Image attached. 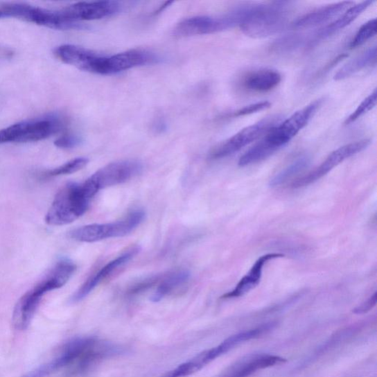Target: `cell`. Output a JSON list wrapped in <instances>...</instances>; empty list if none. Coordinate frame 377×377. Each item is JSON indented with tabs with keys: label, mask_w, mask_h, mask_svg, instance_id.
Returning <instances> with one entry per match:
<instances>
[{
	"label": "cell",
	"mask_w": 377,
	"mask_h": 377,
	"mask_svg": "<svg viewBox=\"0 0 377 377\" xmlns=\"http://www.w3.org/2000/svg\"><path fill=\"white\" fill-rule=\"evenodd\" d=\"M146 218L143 210H135L121 220L110 223L91 224L70 232L71 238L85 243L98 242L113 238H121L132 232Z\"/></svg>",
	"instance_id": "obj_4"
},
{
	"label": "cell",
	"mask_w": 377,
	"mask_h": 377,
	"mask_svg": "<svg viewBox=\"0 0 377 377\" xmlns=\"http://www.w3.org/2000/svg\"><path fill=\"white\" fill-rule=\"evenodd\" d=\"M97 193L86 181L82 184L70 182L56 194L45 217L51 226H64L86 213L91 198Z\"/></svg>",
	"instance_id": "obj_1"
},
{
	"label": "cell",
	"mask_w": 377,
	"mask_h": 377,
	"mask_svg": "<svg viewBox=\"0 0 377 377\" xmlns=\"http://www.w3.org/2000/svg\"><path fill=\"white\" fill-rule=\"evenodd\" d=\"M281 81V76L276 70L259 69L247 75L243 81L244 87L250 91L266 92L276 88Z\"/></svg>",
	"instance_id": "obj_21"
},
{
	"label": "cell",
	"mask_w": 377,
	"mask_h": 377,
	"mask_svg": "<svg viewBox=\"0 0 377 377\" xmlns=\"http://www.w3.org/2000/svg\"><path fill=\"white\" fill-rule=\"evenodd\" d=\"M304 42L300 34H288L274 42L270 46L271 51L278 53H286L296 51Z\"/></svg>",
	"instance_id": "obj_27"
},
{
	"label": "cell",
	"mask_w": 377,
	"mask_h": 377,
	"mask_svg": "<svg viewBox=\"0 0 377 377\" xmlns=\"http://www.w3.org/2000/svg\"><path fill=\"white\" fill-rule=\"evenodd\" d=\"M58 288L55 280L47 274L37 286L24 294L14 310L13 324L15 328L19 331L28 328L44 295Z\"/></svg>",
	"instance_id": "obj_8"
},
{
	"label": "cell",
	"mask_w": 377,
	"mask_h": 377,
	"mask_svg": "<svg viewBox=\"0 0 377 377\" xmlns=\"http://www.w3.org/2000/svg\"><path fill=\"white\" fill-rule=\"evenodd\" d=\"M123 349L115 344L98 340L80 358L72 365L71 375H78L90 370L105 359L121 355Z\"/></svg>",
	"instance_id": "obj_15"
},
{
	"label": "cell",
	"mask_w": 377,
	"mask_h": 377,
	"mask_svg": "<svg viewBox=\"0 0 377 377\" xmlns=\"http://www.w3.org/2000/svg\"><path fill=\"white\" fill-rule=\"evenodd\" d=\"M96 337H80L69 340L63 347L59 355L49 363L47 368L53 373L58 369L73 365L84 353L96 343Z\"/></svg>",
	"instance_id": "obj_16"
},
{
	"label": "cell",
	"mask_w": 377,
	"mask_h": 377,
	"mask_svg": "<svg viewBox=\"0 0 377 377\" xmlns=\"http://www.w3.org/2000/svg\"><path fill=\"white\" fill-rule=\"evenodd\" d=\"M55 53L64 63L91 73H94V67L100 55L85 47L73 44L58 46Z\"/></svg>",
	"instance_id": "obj_17"
},
{
	"label": "cell",
	"mask_w": 377,
	"mask_h": 377,
	"mask_svg": "<svg viewBox=\"0 0 377 377\" xmlns=\"http://www.w3.org/2000/svg\"><path fill=\"white\" fill-rule=\"evenodd\" d=\"M161 277L155 276L137 282L127 292L128 297H133L159 284Z\"/></svg>",
	"instance_id": "obj_31"
},
{
	"label": "cell",
	"mask_w": 377,
	"mask_h": 377,
	"mask_svg": "<svg viewBox=\"0 0 377 377\" xmlns=\"http://www.w3.org/2000/svg\"><path fill=\"white\" fill-rule=\"evenodd\" d=\"M324 100H316L295 112L287 120L271 128L263 139L274 152L287 145L309 123Z\"/></svg>",
	"instance_id": "obj_5"
},
{
	"label": "cell",
	"mask_w": 377,
	"mask_h": 377,
	"mask_svg": "<svg viewBox=\"0 0 377 377\" xmlns=\"http://www.w3.org/2000/svg\"><path fill=\"white\" fill-rule=\"evenodd\" d=\"M82 143L80 137L74 135H66L58 139L55 141V146L58 148L70 149L78 147Z\"/></svg>",
	"instance_id": "obj_33"
},
{
	"label": "cell",
	"mask_w": 377,
	"mask_h": 377,
	"mask_svg": "<svg viewBox=\"0 0 377 377\" xmlns=\"http://www.w3.org/2000/svg\"><path fill=\"white\" fill-rule=\"evenodd\" d=\"M88 163L89 159L87 158H77L68 161L60 167L51 170L47 175L50 176H58L72 174L85 168Z\"/></svg>",
	"instance_id": "obj_29"
},
{
	"label": "cell",
	"mask_w": 377,
	"mask_h": 377,
	"mask_svg": "<svg viewBox=\"0 0 377 377\" xmlns=\"http://www.w3.org/2000/svg\"><path fill=\"white\" fill-rule=\"evenodd\" d=\"M273 324H265L253 329L247 330V331L234 335L227 340H224L219 346L224 353L239 345L245 343L246 341L251 340L263 335L272 328Z\"/></svg>",
	"instance_id": "obj_25"
},
{
	"label": "cell",
	"mask_w": 377,
	"mask_h": 377,
	"mask_svg": "<svg viewBox=\"0 0 377 377\" xmlns=\"http://www.w3.org/2000/svg\"><path fill=\"white\" fill-rule=\"evenodd\" d=\"M141 169H143V166L137 161H116L106 165L94 173L89 179L100 191L102 188L131 180L141 173Z\"/></svg>",
	"instance_id": "obj_10"
},
{
	"label": "cell",
	"mask_w": 377,
	"mask_h": 377,
	"mask_svg": "<svg viewBox=\"0 0 377 377\" xmlns=\"http://www.w3.org/2000/svg\"><path fill=\"white\" fill-rule=\"evenodd\" d=\"M376 89H374V91L358 105L357 109L347 118L345 124L350 125L355 123L359 118L374 108L376 104Z\"/></svg>",
	"instance_id": "obj_30"
},
{
	"label": "cell",
	"mask_w": 377,
	"mask_h": 377,
	"mask_svg": "<svg viewBox=\"0 0 377 377\" xmlns=\"http://www.w3.org/2000/svg\"><path fill=\"white\" fill-rule=\"evenodd\" d=\"M290 11L289 2L247 4L245 15L240 27L249 37H268L286 28Z\"/></svg>",
	"instance_id": "obj_2"
},
{
	"label": "cell",
	"mask_w": 377,
	"mask_h": 377,
	"mask_svg": "<svg viewBox=\"0 0 377 377\" xmlns=\"http://www.w3.org/2000/svg\"><path fill=\"white\" fill-rule=\"evenodd\" d=\"M281 117L270 116L252 125L247 126L238 133L216 148L210 155L211 159H220L233 155L234 153L254 143L267 134L279 122Z\"/></svg>",
	"instance_id": "obj_6"
},
{
	"label": "cell",
	"mask_w": 377,
	"mask_h": 377,
	"mask_svg": "<svg viewBox=\"0 0 377 377\" xmlns=\"http://www.w3.org/2000/svg\"><path fill=\"white\" fill-rule=\"evenodd\" d=\"M286 359L276 356H259L241 365L230 377H247L258 370L267 369L274 365L284 363Z\"/></svg>",
	"instance_id": "obj_24"
},
{
	"label": "cell",
	"mask_w": 377,
	"mask_h": 377,
	"mask_svg": "<svg viewBox=\"0 0 377 377\" xmlns=\"http://www.w3.org/2000/svg\"><path fill=\"white\" fill-rule=\"evenodd\" d=\"M353 2L345 1L328 5L299 17L292 23L295 28H310L324 24L342 14L351 7Z\"/></svg>",
	"instance_id": "obj_20"
},
{
	"label": "cell",
	"mask_w": 377,
	"mask_h": 377,
	"mask_svg": "<svg viewBox=\"0 0 377 377\" xmlns=\"http://www.w3.org/2000/svg\"><path fill=\"white\" fill-rule=\"evenodd\" d=\"M62 127V120L55 115L22 121L0 130V144L44 140L60 132Z\"/></svg>",
	"instance_id": "obj_3"
},
{
	"label": "cell",
	"mask_w": 377,
	"mask_h": 377,
	"mask_svg": "<svg viewBox=\"0 0 377 377\" xmlns=\"http://www.w3.org/2000/svg\"><path fill=\"white\" fill-rule=\"evenodd\" d=\"M370 144V139H363L337 148L330 153L319 166L295 181L292 187L299 188L315 183L323 178L342 162L367 149Z\"/></svg>",
	"instance_id": "obj_9"
},
{
	"label": "cell",
	"mask_w": 377,
	"mask_h": 377,
	"mask_svg": "<svg viewBox=\"0 0 377 377\" xmlns=\"http://www.w3.org/2000/svg\"><path fill=\"white\" fill-rule=\"evenodd\" d=\"M376 303L377 292H375L369 299L358 306L356 309H353V313L357 315L367 313L374 308Z\"/></svg>",
	"instance_id": "obj_34"
},
{
	"label": "cell",
	"mask_w": 377,
	"mask_h": 377,
	"mask_svg": "<svg viewBox=\"0 0 377 377\" xmlns=\"http://www.w3.org/2000/svg\"><path fill=\"white\" fill-rule=\"evenodd\" d=\"M310 159L308 157H301L292 162L288 167L278 173L270 181V186L276 187L285 184L293 176L302 172L309 166Z\"/></svg>",
	"instance_id": "obj_26"
},
{
	"label": "cell",
	"mask_w": 377,
	"mask_h": 377,
	"mask_svg": "<svg viewBox=\"0 0 377 377\" xmlns=\"http://www.w3.org/2000/svg\"><path fill=\"white\" fill-rule=\"evenodd\" d=\"M270 103L268 101L259 102L254 103L249 105L245 106V107L235 112L233 114V116H243L245 115H249L258 112L263 111L270 107Z\"/></svg>",
	"instance_id": "obj_32"
},
{
	"label": "cell",
	"mask_w": 377,
	"mask_h": 377,
	"mask_svg": "<svg viewBox=\"0 0 377 377\" xmlns=\"http://www.w3.org/2000/svg\"><path fill=\"white\" fill-rule=\"evenodd\" d=\"M190 277V272L186 270H175L172 273L162 276L155 292L151 297V301L152 302L160 301L175 290L184 285Z\"/></svg>",
	"instance_id": "obj_22"
},
{
	"label": "cell",
	"mask_w": 377,
	"mask_h": 377,
	"mask_svg": "<svg viewBox=\"0 0 377 377\" xmlns=\"http://www.w3.org/2000/svg\"><path fill=\"white\" fill-rule=\"evenodd\" d=\"M234 27V23L228 14L219 17L198 16L181 21L175 27L174 33L179 37H188L215 33Z\"/></svg>",
	"instance_id": "obj_11"
},
{
	"label": "cell",
	"mask_w": 377,
	"mask_h": 377,
	"mask_svg": "<svg viewBox=\"0 0 377 377\" xmlns=\"http://www.w3.org/2000/svg\"><path fill=\"white\" fill-rule=\"evenodd\" d=\"M376 62V46L370 47L367 51L353 58L335 74V80H344L353 74H356L362 69L375 64Z\"/></svg>",
	"instance_id": "obj_23"
},
{
	"label": "cell",
	"mask_w": 377,
	"mask_h": 377,
	"mask_svg": "<svg viewBox=\"0 0 377 377\" xmlns=\"http://www.w3.org/2000/svg\"><path fill=\"white\" fill-rule=\"evenodd\" d=\"M139 251V247H132L121 256L113 259V261L108 264H106L98 271V272L91 276L84 284L82 285L73 295L72 301L76 303L86 298L88 295L100 284V283L105 279H108L117 269H119L129 261H131L132 259L138 254Z\"/></svg>",
	"instance_id": "obj_14"
},
{
	"label": "cell",
	"mask_w": 377,
	"mask_h": 377,
	"mask_svg": "<svg viewBox=\"0 0 377 377\" xmlns=\"http://www.w3.org/2000/svg\"><path fill=\"white\" fill-rule=\"evenodd\" d=\"M374 3V1H372V0H367V1H363L357 5L353 4L344 14H342L338 19L319 31H317L311 40L309 41L308 46L310 49H312L313 46L331 37L336 32L345 28Z\"/></svg>",
	"instance_id": "obj_19"
},
{
	"label": "cell",
	"mask_w": 377,
	"mask_h": 377,
	"mask_svg": "<svg viewBox=\"0 0 377 377\" xmlns=\"http://www.w3.org/2000/svg\"><path fill=\"white\" fill-rule=\"evenodd\" d=\"M121 5L115 1L82 2L63 9V15L69 20L79 22L109 17L119 13Z\"/></svg>",
	"instance_id": "obj_12"
},
{
	"label": "cell",
	"mask_w": 377,
	"mask_h": 377,
	"mask_svg": "<svg viewBox=\"0 0 377 377\" xmlns=\"http://www.w3.org/2000/svg\"><path fill=\"white\" fill-rule=\"evenodd\" d=\"M284 256L285 255L282 254L271 253L259 257L249 272L242 278L237 286L231 292L224 294L221 299H229L245 296V294L257 287L261 282L265 265L272 259Z\"/></svg>",
	"instance_id": "obj_18"
},
{
	"label": "cell",
	"mask_w": 377,
	"mask_h": 377,
	"mask_svg": "<svg viewBox=\"0 0 377 377\" xmlns=\"http://www.w3.org/2000/svg\"><path fill=\"white\" fill-rule=\"evenodd\" d=\"M160 58L155 53L143 50H132L107 55L105 75H114L137 67L157 64Z\"/></svg>",
	"instance_id": "obj_13"
},
{
	"label": "cell",
	"mask_w": 377,
	"mask_h": 377,
	"mask_svg": "<svg viewBox=\"0 0 377 377\" xmlns=\"http://www.w3.org/2000/svg\"><path fill=\"white\" fill-rule=\"evenodd\" d=\"M376 34V19H373L365 22L358 31L355 38L350 44L351 49L365 44Z\"/></svg>",
	"instance_id": "obj_28"
},
{
	"label": "cell",
	"mask_w": 377,
	"mask_h": 377,
	"mask_svg": "<svg viewBox=\"0 0 377 377\" xmlns=\"http://www.w3.org/2000/svg\"><path fill=\"white\" fill-rule=\"evenodd\" d=\"M10 17H17L57 30L80 29L79 22L68 19L62 11H53L26 4L14 3L7 6Z\"/></svg>",
	"instance_id": "obj_7"
}]
</instances>
